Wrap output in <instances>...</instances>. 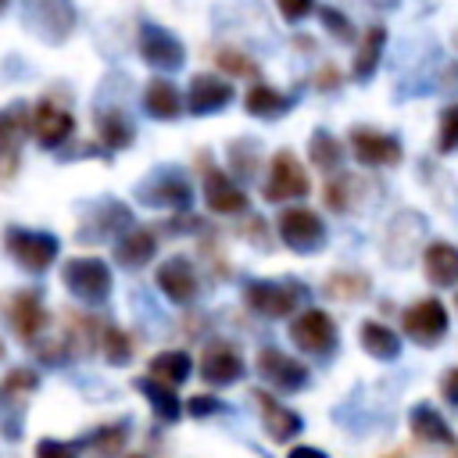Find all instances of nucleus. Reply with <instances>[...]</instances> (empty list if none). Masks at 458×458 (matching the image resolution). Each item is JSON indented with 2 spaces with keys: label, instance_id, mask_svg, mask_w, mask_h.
I'll return each mask as SVG.
<instances>
[{
  "label": "nucleus",
  "instance_id": "473e14b6",
  "mask_svg": "<svg viewBox=\"0 0 458 458\" xmlns=\"http://www.w3.org/2000/svg\"><path fill=\"white\" fill-rule=\"evenodd\" d=\"M215 64H218V72L240 75V79H258V72H261V64H258L250 54L236 50V47H218V50H215Z\"/></svg>",
  "mask_w": 458,
  "mask_h": 458
},
{
  "label": "nucleus",
  "instance_id": "9d476101",
  "mask_svg": "<svg viewBox=\"0 0 458 458\" xmlns=\"http://www.w3.org/2000/svg\"><path fill=\"white\" fill-rule=\"evenodd\" d=\"M279 236H283L286 247L308 254V250H318V247L326 243V225H322V218H318L315 211H308V208H286V211L279 215Z\"/></svg>",
  "mask_w": 458,
  "mask_h": 458
},
{
  "label": "nucleus",
  "instance_id": "bb28decb",
  "mask_svg": "<svg viewBox=\"0 0 458 458\" xmlns=\"http://www.w3.org/2000/svg\"><path fill=\"white\" fill-rule=\"evenodd\" d=\"M136 390L150 401V408H154V415H157L161 422H175V419L182 415V404H179V397H175V386H165V383H157V379H150V376H140V379H136Z\"/></svg>",
  "mask_w": 458,
  "mask_h": 458
},
{
  "label": "nucleus",
  "instance_id": "9b49d317",
  "mask_svg": "<svg viewBox=\"0 0 458 458\" xmlns=\"http://www.w3.org/2000/svg\"><path fill=\"white\" fill-rule=\"evenodd\" d=\"M401 326H404V333H408L415 344L433 347V344L447 333V308H444L437 297H422V301H415V304L404 311Z\"/></svg>",
  "mask_w": 458,
  "mask_h": 458
},
{
  "label": "nucleus",
  "instance_id": "0eeeda50",
  "mask_svg": "<svg viewBox=\"0 0 458 458\" xmlns=\"http://www.w3.org/2000/svg\"><path fill=\"white\" fill-rule=\"evenodd\" d=\"M29 132L39 140V147L57 150V147L68 143V136L75 132V114H72L64 104H57L54 97H43V100L32 107V114H29Z\"/></svg>",
  "mask_w": 458,
  "mask_h": 458
},
{
  "label": "nucleus",
  "instance_id": "f03ea898",
  "mask_svg": "<svg viewBox=\"0 0 458 458\" xmlns=\"http://www.w3.org/2000/svg\"><path fill=\"white\" fill-rule=\"evenodd\" d=\"M21 18L39 39L54 47H61L75 32V21H79L72 0H21Z\"/></svg>",
  "mask_w": 458,
  "mask_h": 458
},
{
  "label": "nucleus",
  "instance_id": "f3484780",
  "mask_svg": "<svg viewBox=\"0 0 458 458\" xmlns=\"http://www.w3.org/2000/svg\"><path fill=\"white\" fill-rule=\"evenodd\" d=\"M250 401H254V408L261 411V426L268 429V437H272L276 444H286L290 437H297V433L304 429L301 415H297L293 408L279 404L272 394H265V390H250Z\"/></svg>",
  "mask_w": 458,
  "mask_h": 458
},
{
  "label": "nucleus",
  "instance_id": "a211bd4d",
  "mask_svg": "<svg viewBox=\"0 0 458 458\" xmlns=\"http://www.w3.org/2000/svg\"><path fill=\"white\" fill-rule=\"evenodd\" d=\"M258 372L272 383V386H279V390H301L304 383H308V369L297 361V358H290V354H283V351H276V347H265V351H258Z\"/></svg>",
  "mask_w": 458,
  "mask_h": 458
},
{
  "label": "nucleus",
  "instance_id": "864d4df0",
  "mask_svg": "<svg viewBox=\"0 0 458 458\" xmlns=\"http://www.w3.org/2000/svg\"><path fill=\"white\" fill-rule=\"evenodd\" d=\"M129 458H140V454H129Z\"/></svg>",
  "mask_w": 458,
  "mask_h": 458
},
{
  "label": "nucleus",
  "instance_id": "c756f323",
  "mask_svg": "<svg viewBox=\"0 0 458 458\" xmlns=\"http://www.w3.org/2000/svg\"><path fill=\"white\" fill-rule=\"evenodd\" d=\"M408 422H411L415 440H422V444H451V440H454L451 429H447V422L440 419V411L429 408V404H415Z\"/></svg>",
  "mask_w": 458,
  "mask_h": 458
},
{
  "label": "nucleus",
  "instance_id": "603ef678",
  "mask_svg": "<svg viewBox=\"0 0 458 458\" xmlns=\"http://www.w3.org/2000/svg\"><path fill=\"white\" fill-rule=\"evenodd\" d=\"M454 308H458V297H454Z\"/></svg>",
  "mask_w": 458,
  "mask_h": 458
},
{
  "label": "nucleus",
  "instance_id": "20e7f679",
  "mask_svg": "<svg viewBox=\"0 0 458 458\" xmlns=\"http://www.w3.org/2000/svg\"><path fill=\"white\" fill-rule=\"evenodd\" d=\"M308 190H311V182H308V172H304L301 157H297L293 150H276V154H272V165H268L265 200L283 204V200L308 197Z\"/></svg>",
  "mask_w": 458,
  "mask_h": 458
},
{
  "label": "nucleus",
  "instance_id": "7ed1b4c3",
  "mask_svg": "<svg viewBox=\"0 0 458 458\" xmlns=\"http://www.w3.org/2000/svg\"><path fill=\"white\" fill-rule=\"evenodd\" d=\"M61 283L68 286L72 297L86 304H100L111 293V268L100 258H68L61 265Z\"/></svg>",
  "mask_w": 458,
  "mask_h": 458
},
{
  "label": "nucleus",
  "instance_id": "dca6fc26",
  "mask_svg": "<svg viewBox=\"0 0 458 458\" xmlns=\"http://www.w3.org/2000/svg\"><path fill=\"white\" fill-rule=\"evenodd\" d=\"M233 100V82L222 79V75H211V72H200L190 79V89H186V107L193 114H215L222 111L225 104Z\"/></svg>",
  "mask_w": 458,
  "mask_h": 458
},
{
  "label": "nucleus",
  "instance_id": "39448f33",
  "mask_svg": "<svg viewBox=\"0 0 458 458\" xmlns=\"http://www.w3.org/2000/svg\"><path fill=\"white\" fill-rule=\"evenodd\" d=\"M243 304L254 315L265 318H286L301 304V286L297 283H272V279H254L243 286Z\"/></svg>",
  "mask_w": 458,
  "mask_h": 458
},
{
  "label": "nucleus",
  "instance_id": "2f4dec72",
  "mask_svg": "<svg viewBox=\"0 0 458 458\" xmlns=\"http://www.w3.org/2000/svg\"><path fill=\"white\" fill-rule=\"evenodd\" d=\"M369 276L365 272H333V276H326V283H322V290L329 293V297H336V301H361L365 293H369Z\"/></svg>",
  "mask_w": 458,
  "mask_h": 458
},
{
  "label": "nucleus",
  "instance_id": "c85d7f7f",
  "mask_svg": "<svg viewBox=\"0 0 458 458\" xmlns=\"http://www.w3.org/2000/svg\"><path fill=\"white\" fill-rule=\"evenodd\" d=\"M361 347L372 354V358H379V361H394L397 354H401V336L390 329V326H383V322H361Z\"/></svg>",
  "mask_w": 458,
  "mask_h": 458
},
{
  "label": "nucleus",
  "instance_id": "aec40b11",
  "mask_svg": "<svg viewBox=\"0 0 458 458\" xmlns=\"http://www.w3.org/2000/svg\"><path fill=\"white\" fill-rule=\"evenodd\" d=\"M200 376L211 383V386H229L243 376V358L236 347L229 344H211L204 354H200Z\"/></svg>",
  "mask_w": 458,
  "mask_h": 458
},
{
  "label": "nucleus",
  "instance_id": "4be33fe9",
  "mask_svg": "<svg viewBox=\"0 0 458 458\" xmlns=\"http://www.w3.org/2000/svg\"><path fill=\"white\" fill-rule=\"evenodd\" d=\"M157 250V236L147 229V225H132L118 236L114 243V261L125 265V268H143Z\"/></svg>",
  "mask_w": 458,
  "mask_h": 458
},
{
  "label": "nucleus",
  "instance_id": "6ab92c4d",
  "mask_svg": "<svg viewBox=\"0 0 458 458\" xmlns=\"http://www.w3.org/2000/svg\"><path fill=\"white\" fill-rule=\"evenodd\" d=\"M7 322L21 340H36L43 333V326H47V311H43L39 293L36 290H18L7 301Z\"/></svg>",
  "mask_w": 458,
  "mask_h": 458
},
{
  "label": "nucleus",
  "instance_id": "37998d69",
  "mask_svg": "<svg viewBox=\"0 0 458 458\" xmlns=\"http://www.w3.org/2000/svg\"><path fill=\"white\" fill-rule=\"evenodd\" d=\"M340 79H344V75H340V68H336V64H322V68L311 75V86H315V89H336V86H340Z\"/></svg>",
  "mask_w": 458,
  "mask_h": 458
},
{
  "label": "nucleus",
  "instance_id": "393cba45",
  "mask_svg": "<svg viewBox=\"0 0 458 458\" xmlns=\"http://www.w3.org/2000/svg\"><path fill=\"white\" fill-rule=\"evenodd\" d=\"M383 47H386V29H383V25H369V29L361 32V43H358L354 64H351V72H354L358 82H365V79L376 72V64H379V57H383Z\"/></svg>",
  "mask_w": 458,
  "mask_h": 458
},
{
  "label": "nucleus",
  "instance_id": "09e8293b",
  "mask_svg": "<svg viewBox=\"0 0 458 458\" xmlns=\"http://www.w3.org/2000/svg\"><path fill=\"white\" fill-rule=\"evenodd\" d=\"M7 4H11V0H0V14H4V11H7Z\"/></svg>",
  "mask_w": 458,
  "mask_h": 458
},
{
  "label": "nucleus",
  "instance_id": "423d86ee",
  "mask_svg": "<svg viewBox=\"0 0 458 458\" xmlns=\"http://www.w3.org/2000/svg\"><path fill=\"white\" fill-rule=\"evenodd\" d=\"M136 47H140V57L157 68V72H175L182 68L186 61V47L175 32H168L165 25H154V21H143L140 25V36H136Z\"/></svg>",
  "mask_w": 458,
  "mask_h": 458
},
{
  "label": "nucleus",
  "instance_id": "7c9ffc66",
  "mask_svg": "<svg viewBox=\"0 0 458 458\" xmlns=\"http://www.w3.org/2000/svg\"><path fill=\"white\" fill-rule=\"evenodd\" d=\"M308 154H311L315 168H322V172H340V161H344V143H340L333 132L315 129V136H311V143H308Z\"/></svg>",
  "mask_w": 458,
  "mask_h": 458
},
{
  "label": "nucleus",
  "instance_id": "ddd939ff",
  "mask_svg": "<svg viewBox=\"0 0 458 458\" xmlns=\"http://www.w3.org/2000/svg\"><path fill=\"white\" fill-rule=\"evenodd\" d=\"M200 157H204V200H208V208L215 215H240L247 208V193L229 179V172L215 168L208 161V154H200Z\"/></svg>",
  "mask_w": 458,
  "mask_h": 458
},
{
  "label": "nucleus",
  "instance_id": "8fccbe9b",
  "mask_svg": "<svg viewBox=\"0 0 458 458\" xmlns=\"http://www.w3.org/2000/svg\"><path fill=\"white\" fill-rule=\"evenodd\" d=\"M0 358H4V344H0Z\"/></svg>",
  "mask_w": 458,
  "mask_h": 458
},
{
  "label": "nucleus",
  "instance_id": "f8f14e48",
  "mask_svg": "<svg viewBox=\"0 0 458 458\" xmlns=\"http://www.w3.org/2000/svg\"><path fill=\"white\" fill-rule=\"evenodd\" d=\"M351 150L354 157L365 165V168H390L401 161V143L390 136V132H379V129H369V125H358L351 129Z\"/></svg>",
  "mask_w": 458,
  "mask_h": 458
},
{
  "label": "nucleus",
  "instance_id": "a878e982",
  "mask_svg": "<svg viewBox=\"0 0 458 458\" xmlns=\"http://www.w3.org/2000/svg\"><path fill=\"white\" fill-rule=\"evenodd\" d=\"M190 372H193V361H190L186 351H161V354H154L150 365H147V376L157 379V383H165V386L186 383Z\"/></svg>",
  "mask_w": 458,
  "mask_h": 458
},
{
  "label": "nucleus",
  "instance_id": "e433bc0d",
  "mask_svg": "<svg viewBox=\"0 0 458 458\" xmlns=\"http://www.w3.org/2000/svg\"><path fill=\"white\" fill-rule=\"evenodd\" d=\"M437 150H440V154H451V150H458V104H447V107L440 111Z\"/></svg>",
  "mask_w": 458,
  "mask_h": 458
},
{
  "label": "nucleus",
  "instance_id": "58836bf2",
  "mask_svg": "<svg viewBox=\"0 0 458 458\" xmlns=\"http://www.w3.org/2000/svg\"><path fill=\"white\" fill-rule=\"evenodd\" d=\"M250 147H254L250 140H236V143L229 147V168H233L236 175H250V172H254V161H250V154H247Z\"/></svg>",
  "mask_w": 458,
  "mask_h": 458
},
{
  "label": "nucleus",
  "instance_id": "4468645a",
  "mask_svg": "<svg viewBox=\"0 0 458 458\" xmlns=\"http://www.w3.org/2000/svg\"><path fill=\"white\" fill-rule=\"evenodd\" d=\"M154 279H157L161 293H165L172 304H190V301H197V293H200V283H197V268H193V265H190L182 254H175V258L161 261Z\"/></svg>",
  "mask_w": 458,
  "mask_h": 458
},
{
  "label": "nucleus",
  "instance_id": "c9c22d12",
  "mask_svg": "<svg viewBox=\"0 0 458 458\" xmlns=\"http://www.w3.org/2000/svg\"><path fill=\"white\" fill-rule=\"evenodd\" d=\"M100 458H114L125 447V426H100L89 440H86Z\"/></svg>",
  "mask_w": 458,
  "mask_h": 458
},
{
  "label": "nucleus",
  "instance_id": "a18cd8bd",
  "mask_svg": "<svg viewBox=\"0 0 458 458\" xmlns=\"http://www.w3.org/2000/svg\"><path fill=\"white\" fill-rule=\"evenodd\" d=\"M440 394H444L451 404H458V365L444 372V379H440Z\"/></svg>",
  "mask_w": 458,
  "mask_h": 458
},
{
  "label": "nucleus",
  "instance_id": "cd10ccee",
  "mask_svg": "<svg viewBox=\"0 0 458 458\" xmlns=\"http://www.w3.org/2000/svg\"><path fill=\"white\" fill-rule=\"evenodd\" d=\"M290 97H283L279 89H272V86H265V82H254L250 89H247V97H243V107H247V114H254V118H279L283 111H290Z\"/></svg>",
  "mask_w": 458,
  "mask_h": 458
},
{
  "label": "nucleus",
  "instance_id": "4c0bfd02",
  "mask_svg": "<svg viewBox=\"0 0 458 458\" xmlns=\"http://www.w3.org/2000/svg\"><path fill=\"white\" fill-rule=\"evenodd\" d=\"M318 21H322V29H326L333 39H340V43H351V39H354V25H351L336 7H318Z\"/></svg>",
  "mask_w": 458,
  "mask_h": 458
},
{
  "label": "nucleus",
  "instance_id": "412c9836",
  "mask_svg": "<svg viewBox=\"0 0 458 458\" xmlns=\"http://www.w3.org/2000/svg\"><path fill=\"white\" fill-rule=\"evenodd\" d=\"M93 125H97V140L107 150H125L136 140V125L122 107H97Z\"/></svg>",
  "mask_w": 458,
  "mask_h": 458
},
{
  "label": "nucleus",
  "instance_id": "f704fd0d",
  "mask_svg": "<svg viewBox=\"0 0 458 458\" xmlns=\"http://www.w3.org/2000/svg\"><path fill=\"white\" fill-rule=\"evenodd\" d=\"M36 383H39V379H36L32 369H11L7 379L0 383V397H4V401H21L25 394L36 390Z\"/></svg>",
  "mask_w": 458,
  "mask_h": 458
},
{
  "label": "nucleus",
  "instance_id": "6e6552de",
  "mask_svg": "<svg viewBox=\"0 0 458 458\" xmlns=\"http://www.w3.org/2000/svg\"><path fill=\"white\" fill-rule=\"evenodd\" d=\"M25 136H29V111H25V104L0 107V182L18 175L21 140Z\"/></svg>",
  "mask_w": 458,
  "mask_h": 458
},
{
  "label": "nucleus",
  "instance_id": "a19ab883",
  "mask_svg": "<svg viewBox=\"0 0 458 458\" xmlns=\"http://www.w3.org/2000/svg\"><path fill=\"white\" fill-rule=\"evenodd\" d=\"M36 458H75V444H64V440H39L36 444Z\"/></svg>",
  "mask_w": 458,
  "mask_h": 458
},
{
  "label": "nucleus",
  "instance_id": "5701e85b",
  "mask_svg": "<svg viewBox=\"0 0 458 458\" xmlns=\"http://www.w3.org/2000/svg\"><path fill=\"white\" fill-rule=\"evenodd\" d=\"M422 272L433 286H454L458 283V247L451 243H429L422 250Z\"/></svg>",
  "mask_w": 458,
  "mask_h": 458
},
{
  "label": "nucleus",
  "instance_id": "1a4fd4ad",
  "mask_svg": "<svg viewBox=\"0 0 458 458\" xmlns=\"http://www.w3.org/2000/svg\"><path fill=\"white\" fill-rule=\"evenodd\" d=\"M290 336L301 351L308 354H329L336 347V322L329 318V311L322 308H304L293 322H290Z\"/></svg>",
  "mask_w": 458,
  "mask_h": 458
},
{
  "label": "nucleus",
  "instance_id": "49530a36",
  "mask_svg": "<svg viewBox=\"0 0 458 458\" xmlns=\"http://www.w3.org/2000/svg\"><path fill=\"white\" fill-rule=\"evenodd\" d=\"M286 458H326V451H318V447H293Z\"/></svg>",
  "mask_w": 458,
  "mask_h": 458
},
{
  "label": "nucleus",
  "instance_id": "f257e3e1",
  "mask_svg": "<svg viewBox=\"0 0 458 458\" xmlns=\"http://www.w3.org/2000/svg\"><path fill=\"white\" fill-rule=\"evenodd\" d=\"M4 250L25 272H47L54 265V258L61 254V240L54 233L25 229V225H7L4 229Z\"/></svg>",
  "mask_w": 458,
  "mask_h": 458
},
{
  "label": "nucleus",
  "instance_id": "c03bdc74",
  "mask_svg": "<svg viewBox=\"0 0 458 458\" xmlns=\"http://www.w3.org/2000/svg\"><path fill=\"white\" fill-rule=\"evenodd\" d=\"M186 411H190V415H211V411H218V401L208 397V394H197V397L186 401Z\"/></svg>",
  "mask_w": 458,
  "mask_h": 458
},
{
  "label": "nucleus",
  "instance_id": "de8ad7c7",
  "mask_svg": "<svg viewBox=\"0 0 458 458\" xmlns=\"http://www.w3.org/2000/svg\"><path fill=\"white\" fill-rule=\"evenodd\" d=\"M369 4H379V7H394L397 0H369Z\"/></svg>",
  "mask_w": 458,
  "mask_h": 458
},
{
  "label": "nucleus",
  "instance_id": "ea45409f",
  "mask_svg": "<svg viewBox=\"0 0 458 458\" xmlns=\"http://www.w3.org/2000/svg\"><path fill=\"white\" fill-rule=\"evenodd\" d=\"M326 204L333 211H347L351 208V179H329L326 186Z\"/></svg>",
  "mask_w": 458,
  "mask_h": 458
},
{
  "label": "nucleus",
  "instance_id": "3c124183",
  "mask_svg": "<svg viewBox=\"0 0 458 458\" xmlns=\"http://www.w3.org/2000/svg\"><path fill=\"white\" fill-rule=\"evenodd\" d=\"M454 43H458V32H454Z\"/></svg>",
  "mask_w": 458,
  "mask_h": 458
},
{
  "label": "nucleus",
  "instance_id": "72a5a7b5",
  "mask_svg": "<svg viewBox=\"0 0 458 458\" xmlns=\"http://www.w3.org/2000/svg\"><path fill=\"white\" fill-rule=\"evenodd\" d=\"M100 351H104V358L111 361V365H125L129 358H132V336L125 333V329H118V326H107L104 333H100Z\"/></svg>",
  "mask_w": 458,
  "mask_h": 458
},
{
  "label": "nucleus",
  "instance_id": "79ce46f5",
  "mask_svg": "<svg viewBox=\"0 0 458 458\" xmlns=\"http://www.w3.org/2000/svg\"><path fill=\"white\" fill-rule=\"evenodd\" d=\"M276 7H279V14H283V21H304V18L311 14L315 0H276Z\"/></svg>",
  "mask_w": 458,
  "mask_h": 458
},
{
  "label": "nucleus",
  "instance_id": "b1692460",
  "mask_svg": "<svg viewBox=\"0 0 458 458\" xmlns=\"http://www.w3.org/2000/svg\"><path fill=\"white\" fill-rule=\"evenodd\" d=\"M143 111L157 122H172L182 111V93L168 79H150L143 89Z\"/></svg>",
  "mask_w": 458,
  "mask_h": 458
},
{
  "label": "nucleus",
  "instance_id": "2eb2a0df",
  "mask_svg": "<svg viewBox=\"0 0 458 458\" xmlns=\"http://www.w3.org/2000/svg\"><path fill=\"white\" fill-rule=\"evenodd\" d=\"M136 193H140L143 204H154V208H175V211H186L190 200H193L190 182H186L182 175H175V172H157V175H150L147 182H140Z\"/></svg>",
  "mask_w": 458,
  "mask_h": 458
}]
</instances>
